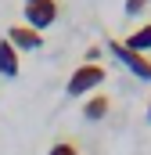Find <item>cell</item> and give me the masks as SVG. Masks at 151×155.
Returning <instances> with one entry per match:
<instances>
[{
	"mask_svg": "<svg viewBox=\"0 0 151 155\" xmlns=\"http://www.w3.org/2000/svg\"><path fill=\"white\" fill-rule=\"evenodd\" d=\"M104 79H108V69H104L101 61H83L72 76H69V83H65V94H69V97H83V94L97 90Z\"/></svg>",
	"mask_w": 151,
	"mask_h": 155,
	"instance_id": "obj_1",
	"label": "cell"
},
{
	"mask_svg": "<svg viewBox=\"0 0 151 155\" xmlns=\"http://www.w3.org/2000/svg\"><path fill=\"white\" fill-rule=\"evenodd\" d=\"M104 47H108V54H112L115 61H119L122 69H130L137 79H151V58H148V54L130 51L122 40H104Z\"/></svg>",
	"mask_w": 151,
	"mask_h": 155,
	"instance_id": "obj_2",
	"label": "cell"
},
{
	"mask_svg": "<svg viewBox=\"0 0 151 155\" xmlns=\"http://www.w3.org/2000/svg\"><path fill=\"white\" fill-rule=\"evenodd\" d=\"M58 15H61V4L58 0H33V4H25V25L29 29H50L54 22H58Z\"/></svg>",
	"mask_w": 151,
	"mask_h": 155,
	"instance_id": "obj_3",
	"label": "cell"
},
{
	"mask_svg": "<svg viewBox=\"0 0 151 155\" xmlns=\"http://www.w3.org/2000/svg\"><path fill=\"white\" fill-rule=\"evenodd\" d=\"M4 40H7L14 51H40V47H43V36H40L36 29H29L25 22H22V25H11Z\"/></svg>",
	"mask_w": 151,
	"mask_h": 155,
	"instance_id": "obj_4",
	"label": "cell"
},
{
	"mask_svg": "<svg viewBox=\"0 0 151 155\" xmlns=\"http://www.w3.org/2000/svg\"><path fill=\"white\" fill-rule=\"evenodd\" d=\"M108 112H112V97H108V94H90V97L83 101V119H86V123H101Z\"/></svg>",
	"mask_w": 151,
	"mask_h": 155,
	"instance_id": "obj_5",
	"label": "cell"
},
{
	"mask_svg": "<svg viewBox=\"0 0 151 155\" xmlns=\"http://www.w3.org/2000/svg\"><path fill=\"white\" fill-rule=\"evenodd\" d=\"M18 69H22V58H18V51H14L7 40H0V76L14 79V76H18Z\"/></svg>",
	"mask_w": 151,
	"mask_h": 155,
	"instance_id": "obj_6",
	"label": "cell"
},
{
	"mask_svg": "<svg viewBox=\"0 0 151 155\" xmlns=\"http://www.w3.org/2000/svg\"><path fill=\"white\" fill-rule=\"evenodd\" d=\"M122 43H126L130 51H137V54H148V51H151V22H144L140 29H133Z\"/></svg>",
	"mask_w": 151,
	"mask_h": 155,
	"instance_id": "obj_7",
	"label": "cell"
},
{
	"mask_svg": "<svg viewBox=\"0 0 151 155\" xmlns=\"http://www.w3.org/2000/svg\"><path fill=\"white\" fill-rule=\"evenodd\" d=\"M47 155H83V152L76 148L72 141H54V144L47 148Z\"/></svg>",
	"mask_w": 151,
	"mask_h": 155,
	"instance_id": "obj_8",
	"label": "cell"
},
{
	"mask_svg": "<svg viewBox=\"0 0 151 155\" xmlns=\"http://www.w3.org/2000/svg\"><path fill=\"white\" fill-rule=\"evenodd\" d=\"M148 4H151V0H126V4H122V11H126V18H137V15H144V11H148Z\"/></svg>",
	"mask_w": 151,
	"mask_h": 155,
	"instance_id": "obj_9",
	"label": "cell"
},
{
	"mask_svg": "<svg viewBox=\"0 0 151 155\" xmlns=\"http://www.w3.org/2000/svg\"><path fill=\"white\" fill-rule=\"evenodd\" d=\"M148 119H151V97H148Z\"/></svg>",
	"mask_w": 151,
	"mask_h": 155,
	"instance_id": "obj_10",
	"label": "cell"
},
{
	"mask_svg": "<svg viewBox=\"0 0 151 155\" xmlns=\"http://www.w3.org/2000/svg\"><path fill=\"white\" fill-rule=\"evenodd\" d=\"M25 4H33V0H25Z\"/></svg>",
	"mask_w": 151,
	"mask_h": 155,
	"instance_id": "obj_11",
	"label": "cell"
}]
</instances>
